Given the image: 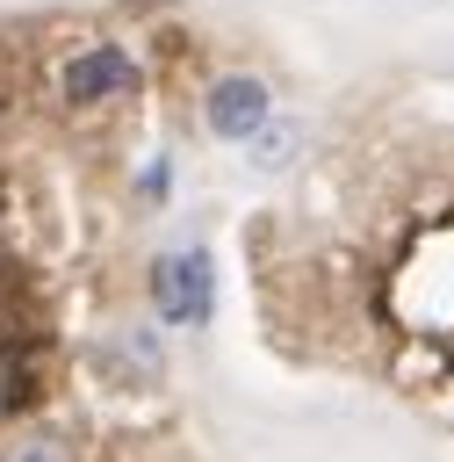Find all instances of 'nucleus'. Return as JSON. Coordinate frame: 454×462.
<instances>
[{"label": "nucleus", "instance_id": "obj_1", "mask_svg": "<svg viewBox=\"0 0 454 462\" xmlns=\"http://www.w3.org/2000/svg\"><path fill=\"white\" fill-rule=\"evenodd\" d=\"M151 303L166 325H209V303H216V274H209V253L187 245V253H166L151 267Z\"/></svg>", "mask_w": 454, "mask_h": 462}, {"label": "nucleus", "instance_id": "obj_2", "mask_svg": "<svg viewBox=\"0 0 454 462\" xmlns=\"http://www.w3.org/2000/svg\"><path fill=\"white\" fill-rule=\"evenodd\" d=\"M58 94L72 108H101V101H130L137 94V58L115 51V43H86L79 58H65L58 72Z\"/></svg>", "mask_w": 454, "mask_h": 462}, {"label": "nucleus", "instance_id": "obj_3", "mask_svg": "<svg viewBox=\"0 0 454 462\" xmlns=\"http://www.w3.org/2000/svg\"><path fill=\"white\" fill-rule=\"evenodd\" d=\"M267 116H274V94H267V79H252V72H223V79L202 94V123H209V137H223V144H245Z\"/></svg>", "mask_w": 454, "mask_h": 462}, {"label": "nucleus", "instance_id": "obj_4", "mask_svg": "<svg viewBox=\"0 0 454 462\" xmlns=\"http://www.w3.org/2000/svg\"><path fill=\"white\" fill-rule=\"evenodd\" d=\"M245 144H252V166H259V173H281V166L295 159L303 130H295V123H274V116H267V123H259V130H252Z\"/></svg>", "mask_w": 454, "mask_h": 462}, {"label": "nucleus", "instance_id": "obj_5", "mask_svg": "<svg viewBox=\"0 0 454 462\" xmlns=\"http://www.w3.org/2000/svg\"><path fill=\"white\" fill-rule=\"evenodd\" d=\"M0 462H72V448H65V440H50V433H29V440H14Z\"/></svg>", "mask_w": 454, "mask_h": 462}]
</instances>
